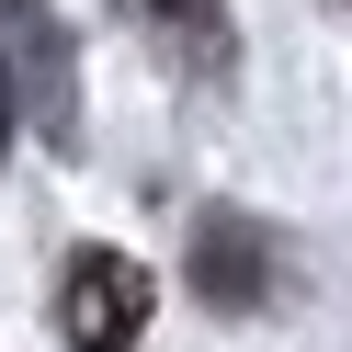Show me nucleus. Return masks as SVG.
Instances as JSON below:
<instances>
[{
  "label": "nucleus",
  "instance_id": "1",
  "mask_svg": "<svg viewBox=\"0 0 352 352\" xmlns=\"http://www.w3.org/2000/svg\"><path fill=\"white\" fill-rule=\"evenodd\" d=\"M193 296L205 307H228V318H250V307H273V284H284V239L261 228V216H239V205H205L193 216Z\"/></svg>",
  "mask_w": 352,
  "mask_h": 352
},
{
  "label": "nucleus",
  "instance_id": "4",
  "mask_svg": "<svg viewBox=\"0 0 352 352\" xmlns=\"http://www.w3.org/2000/svg\"><path fill=\"white\" fill-rule=\"evenodd\" d=\"M148 23H160V34H182L205 69H228V0H148Z\"/></svg>",
  "mask_w": 352,
  "mask_h": 352
},
{
  "label": "nucleus",
  "instance_id": "2",
  "mask_svg": "<svg viewBox=\"0 0 352 352\" xmlns=\"http://www.w3.org/2000/svg\"><path fill=\"white\" fill-rule=\"evenodd\" d=\"M57 329H69V352H137V329H148V261L69 250V273H57Z\"/></svg>",
  "mask_w": 352,
  "mask_h": 352
},
{
  "label": "nucleus",
  "instance_id": "5",
  "mask_svg": "<svg viewBox=\"0 0 352 352\" xmlns=\"http://www.w3.org/2000/svg\"><path fill=\"white\" fill-rule=\"evenodd\" d=\"M12 137H23V91H12V57H0V160H12Z\"/></svg>",
  "mask_w": 352,
  "mask_h": 352
},
{
  "label": "nucleus",
  "instance_id": "3",
  "mask_svg": "<svg viewBox=\"0 0 352 352\" xmlns=\"http://www.w3.org/2000/svg\"><path fill=\"white\" fill-rule=\"evenodd\" d=\"M23 46V69H12V91H23V114L46 125V148H80V102H69V23H57L46 0H0V57Z\"/></svg>",
  "mask_w": 352,
  "mask_h": 352
}]
</instances>
